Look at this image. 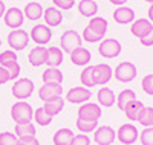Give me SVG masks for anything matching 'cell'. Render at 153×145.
<instances>
[{"label": "cell", "mask_w": 153, "mask_h": 145, "mask_svg": "<svg viewBox=\"0 0 153 145\" xmlns=\"http://www.w3.org/2000/svg\"><path fill=\"white\" fill-rule=\"evenodd\" d=\"M113 20L118 24H129L135 20V11L129 6H118L113 11Z\"/></svg>", "instance_id": "obj_16"}, {"label": "cell", "mask_w": 153, "mask_h": 145, "mask_svg": "<svg viewBox=\"0 0 153 145\" xmlns=\"http://www.w3.org/2000/svg\"><path fill=\"white\" fill-rule=\"evenodd\" d=\"M34 83L29 78H19L16 83L12 84V96L17 101H26L34 93Z\"/></svg>", "instance_id": "obj_2"}, {"label": "cell", "mask_w": 153, "mask_h": 145, "mask_svg": "<svg viewBox=\"0 0 153 145\" xmlns=\"http://www.w3.org/2000/svg\"><path fill=\"white\" fill-rule=\"evenodd\" d=\"M0 47H2V40H0Z\"/></svg>", "instance_id": "obj_50"}, {"label": "cell", "mask_w": 153, "mask_h": 145, "mask_svg": "<svg viewBox=\"0 0 153 145\" xmlns=\"http://www.w3.org/2000/svg\"><path fill=\"white\" fill-rule=\"evenodd\" d=\"M78 119H87V121H98L101 115H103V109H101L100 104L95 102H84L80 105L78 112Z\"/></svg>", "instance_id": "obj_8"}, {"label": "cell", "mask_w": 153, "mask_h": 145, "mask_svg": "<svg viewBox=\"0 0 153 145\" xmlns=\"http://www.w3.org/2000/svg\"><path fill=\"white\" fill-rule=\"evenodd\" d=\"M136 66L130 61H123L113 69V76L120 83H132L136 78Z\"/></svg>", "instance_id": "obj_3"}, {"label": "cell", "mask_w": 153, "mask_h": 145, "mask_svg": "<svg viewBox=\"0 0 153 145\" xmlns=\"http://www.w3.org/2000/svg\"><path fill=\"white\" fill-rule=\"evenodd\" d=\"M61 63H63V50L60 47H48L45 64L48 67H58Z\"/></svg>", "instance_id": "obj_22"}, {"label": "cell", "mask_w": 153, "mask_h": 145, "mask_svg": "<svg viewBox=\"0 0 153 145\" xmlns=\"http://www.w3.org/2000/svg\"><path fill=\"white\" fill-rule=\"evenodd\" d=\"M121 43L115 38H104L98 46V54L103 58H117L121 54Z\"/></svg>", "instance_id": "obj_5"}, {"label": "cell", "mask_w": 153, "mask_h": 145, "mask_svg": "<svg viewBox=\"0 0 153 145\" xmlns=\"http://www.w3.org/2000/svg\"><path fill=\"white\" fill-rule=\"evenodd\" d=\"M153 28V23L149 18H138L133 20L132 26H130V32L136 37V38H141L143 35H146L150 29Z\"/></svg>", "instance_id": "obj_18"}, {"label": "cell", "mask_w": 153, "mask_h": 145, "mask_svg": "<svg viewBox=\"0 0 153 145\" xmlns=\"http://www.w3.org/2000/svg\"><path fill=\"white\" fill-rule=\"evenodd\" d=\"M34 121L37 122V125L46 127L52 122V116L45 110V107H38L37 110H34Z\"/></svg>", "instance_id": "obj_32"}, {"label": "cell", "mask_w": 153, "mask_h": 145, "mask_svg": "<svg viewBox=\"0 0 153 145\" xmlns=\"http://www.w3.org/2000/svg\"><path fill=\"white\" fill-rule=\"evenodd\" d=\"M14 63H19V58H17V54L12 49H8V50H3L0 52V66H6L9 64H14Z\"/></svg>", "instance_id": "obj_34"}, {"label": "cell", "mask_w": 153, "mask_h": 145, "mask_svg": "<svg viewBox=\"0 0 153 145\" xmlns=\"http://www.w3.org/2000/svg\"><path fill=\"white\" fill-rule=\"evenodd\" d=\"M98 104L101 107H112V105L117 102V96H115V92L110 89V87H106L103 86L100 90H98Z\"/></svg>", "instance_id": "obj_19"}, {"label": "cell", "mask_w": 153, "mask_h": 145, "mask_svg": "<svg viewBox=\"0 0 153 145\" xmlns=\"http://www.w3.org/2000/svg\"><path fill=\"white\" fill-rule=\"evenodd\" d=\"M144 107L146 105L141 102V101H135V102H132V104H129L127 105V109L124 110V113H126V118L129 121H138L139 119V115H141V112L144 110Z\"/></svg>", "instance_id": "obj_27"}, {"label": "cell", "mask_w": 153, "mask_h": 145, "mask_svg": "<svg viewBox=\"0 0 153 145\" xmlns=\"http://www.w3.org/2000/svg\"><path fill=\"white\" fill-rule=\"evenodd\" d=\"M136 101V93L132 89H124L120 92V95L117 96V105L121 112H124L127 109V105Z\"/></svg>", "instance_id": "obj_23"}, {"label": "cell", "mask_w": 153, "mask_h": 145, "mask_svg": "<svg viewBox=\"0 0 153 145\" xmlns=\"http://www.w3.org/2000/svg\"><path fill=\"white\" fill-rule=\"evenodd\" d=\"M43 107H45V110H46L51 116L54 118V116H57L58 113H61V110L65 109V99L60 96V98H57V99H54V101L45 102Z\"/></svg>", "instance_id": "obj_28"}, {"label": "cell", "mask_w": 153, "mask_h": 145, "mask_svg": "<svg viewBox=\"0 0 153 145\" xmlns=\"http://www.w3.org/2000/svg\"><path fill=\"white\" fill-rule=\"evenodd\" d=\"M8 81H11V80H9V72L3 67V66H0V86L6 84Z\"/></svg>", "instance_id": "obj_45"}, {"label": "cell", "mask_w": 153, "mask_h": 145, "mask_svg": "<svg viewBox=\"0 0 153 145\" xmlns=\"http://www.w3.org/2000/svg\"><path fill=\"white\" fill-rule=\"evenodd\" d=\"M11 118L16 124H26L34 119V109L26 101H17L11 107Z\"/></svg>", "instance_id": "obj_1"}, {"label": "cell", "mask_w": 153, "mask_h": 145, "mask_svg": "<svg viewBox=\"0 0 153 145\" xmlns=\"http://www.w3.org/2000/svg\"><path fill=\"white\" fill-rule=\"evenodd\" d=\"M74 138V131L71 128H60L54 133V145H71Z\"/></svg>", "instance_id": "obj_25"}, {"label": "cell", "mask_w": 153, "mask_h": 145, "mask_svg": "<svg viewBox=\"0 0 153 145\" xmlns=\"http://www.w3.org/2000/svg\"><path fill=\"white\" fill-rule=\"evenodd\" d=\"M63 95V87L61 84H43L38 89V98L43 102L54 101Z\"/></svg>", "instance_id": "obj_14"}, {"label": "cell", "mask_w": 153, "mask_h": 145, "mask_svg": "<svg viewBox=\"0 0 153 145\" xmlns=\"http://www.w3.org/2000/svg\"><path fill=\"white\" fill-rule=\"evenodd\" d=\"M141 87H143V90H144V93H147V95L153 96V73L146 75V76L143 78V81H141Z\"/></svg>", "instance_id": "obj_39"}, {"label": "cell", "mask_w": 153, "mask_h": 145, "mask_svg": "<svg viewBox=\"0 0 153 145\" xmlns=\"http://www.w3.org/2000/svg\"><path fill=\"white\" fill-rule=\"evenodd\" d=\"M8 72H9V80H17V76L20 75V64L19 63H14V64H9L5 67Z\"/></svg>", "instance_id": "obj_42"}, {"label": "cell", "mask_w": 153, "mask_h": 145, "mask_svg": "<svg viewBox=\"0 0 153 145\" xmlns=\"http://www.w3.org/2000/svg\"><path fill=\"white\" fill-rule=\"evenodd\" d=\"M109 2L112 5H115V6H124L127 3V0H109Z\"/></svg>", "instance_id": "obj_46"}, {"label": "cell", "mask_w": 153, "mask_h": 145, "mask_svg": "<svg viewBox=\"0 0 153 145\" xmlns=\"http://www.w3.org/2000/svg\"><path fill=\"white\" fill-rule=\"evenodd\" d=\"M71 145H91V138H89L87 135H83V133L74 135Z\"/></svg>", "instance_id": "obj_40"}, {"label": "cell", "mask_w": 153, "mask_h": 145, "mask_svg": "<svg viewBox=\"0 0 153 145\" xmlns=\"http://www.w3.org/2000/svg\"><path fill=\"white\" fill-rule=\"evenodd\" d=\"M5 12H6V6H5V3L2 2V0H0V18L5 16Z\"/></svg>", "instance_id": "obj_47"}, {"label": "cell", "mask_w": 153, "mask_h": 145, "mask_svg": "<svg viewBox=\"0 0 153 145\" xmlns=\"http://www.w3.org/2000/svg\"><path fill=\"white\" fill-rule=\"evenodd\" d=\"M80 83L83 84V87L92 89L95 86L94 81V66H86V67L81 70L80 73Z\"/></svg>", "instance_id": "obj_30"}, {"label": "cell", "mask_w": 153, "mask_h": 145, "mask_svg": "<svg viewBox=\"0 0 153 145\" xmlns=\"http://www.w3.org/2000/svg\"><path fill=\"white\" fill-rule=\"evenodd\" d=\"M146 2H149V3H153V0H146Z\"/></svg>", "instance_id": "obj_49"}, {"label": "cell", "mask_w": 153, "mask_h": 145, "mask_svg": "<svg viewBox=\"0 0 153 145\" xmlns=\"http://www.w3.org/2000/svg\"><path fill=\"white\" fill-rule=\"evenodd\" d=\"M29 38L32 41H35V44L45 46L52 38V31L46 24H35V26H32V29L29 32Z\"/></svg>", "instance_id": "obj_9"}, {"label": "cell", "mask_w": 153, "mask_h": 145, "mask_svg": "<svg viewBox=\"0 0 153 145\" xmlns=\"http://www.w3.org/2000/svg\"><path fill=\"white\" fill-rule=\"evenodd\" d=\"M139 43H141L143 46H146V47L153 46V28H152L146 35H143L141 38H139Z\"/></svg>", "instance_id": "obj_43"}, {"label": "cell", "mask_w": 153, "mask_h": 145, "mask_svg": "<svg viewBox=\"0 0 153 145\" xmlns=\"http://www.w3.org/2000/svg\"><path fill=\"white\" fill-rule=\"evenodd\" d=\"M74 2H75V0H74Z\"/></svg>", "instance_id": "obj_51"}, {"label": "cell", "mask_w": 153, "mask_h": 145, "mask_svg": "<svg viewBox=\"0 0 153 145\" xmlns=\"http://www.w3.org/2000/svg\"><path fill=\"white\" fill-rule=\"evenodd\" d=\"M17 141L19 138L14 133H11V131L0 133V145H17Z\"/></svg>", "instance_id": "obj_37"}, {"label": "cell", "mask_w": 153, "mask_h": 145, "mask_svg": "<svg viewBox=\"0 0 153 145\" xmlns=\"http://www.w3.org/2000/svg\"><path fill=\"white\" fill-rule=\"evenodd\" d=\"M17 145H40V142L35 136H26V138H19Z\"/></svg>", "instance_id": "obj_44"}, {"label": "cell", "mask_w": 153, "mask_h": 145, "mask_svg": "<svg viewBox=\"0 0 153 145\" xmlns=\"http://www.w3.org/2000/svg\"><path fill=\"white\" fill-rule=\"evenodd\" d=\"M113 76V69L106 63H98L94 66V81L95 86H104L107 84Z\"/></svg>", "instance_id": "obj_11"}, {"label": "cell", "mask_w": 153, "mask_h": 145, "mask_svg": "<svg viewBox=\"0 0 153 145\" xmlns=\"http://www.w3.org/2000/svg\"><path fill=\"white\" fill-rule=\"evenodd\" d=\"M81 38H83L84 41H87V43H98V41H103L104 40L103 35L97 34L95 31H92L91 28H89V26H86V28H84V31L81 34Z\"/></svg>", "instance_id": "obj_36"}, {"label": "cell", "mask_w": 153, "mask_h": 145, "mask_svg": "<svg viewBox=\"0 0 153 145\" xmlns=\"http://www.w3.org/2000/svg\"><path fill=\"white\" fill-rule=\"evenodd\" d=\"M138 122L141 124L144 128L147 127H153V109L152 107H144V110L139 115Z\"/></svg>", "instance_id": "obj_35"}, {"label": "cell", "mask_w": 153, "mask_h": 145, "mask_svg": "<svg viewBox=\"0 0 153 145\" xmlns=\"http://www.w3.org/2000/svg\"><path fill=\"white\" fill-rule=\"evenodd\" d=\"M92 98V92L91 89L78 86V87H72L68 93H66V99L72 104H84Z\"/></svg>", "instance_id": "obj_13"}, {"label": "cell", "mask_w": 153, "mask_h": 145, "mask_svg": "<svg viewBox=\"0 0 153 145\" xmlns=\"http://www.w3.org/2000/svg\"><path fill=\"white\" fill-rule=\"evenodd\" d=\"M43 20L46 23V26H49V28H55V26L61 24L63 21V14L61 11L55 6H48L43 12Z\"/></svg>", "instance_id": "obj_17"}, {"label": "cell", "mask_w": 153, "mask_h": 145, "mask_svg": "<svg viewBox=\"0 0 153 145\" xmlns=\"http://www.w3.org/2000/svg\"><path fill=\"white\" fill-rule=\"evenodd\" d=\"M75 125H76V128H78L80 133L87 135V133H92V131L97 130L98 121H87V119H78V118H76Z\"/></svg>", "instance_id": "obj_33"}, {"label": "cell", "mask_w": 153, "mask_h": 145, "mask_svg": "<svg viewBox=\"0 0 153 145\" xmlns=\"http://www.w3.org/2000/svg\"><path fill=\"white\" fill-rule=\"evenodd\" d=\"M81 41H83V38L81 35L74 31V29H68L61 34L60 37V43H61V50L63 52H66V54H71V52L76 47H80L81 46Z\"/></svg>", "instance_id": "obj_4"}, {"label": "cell", "mask_w": 153, "mask_h": 145, "mask_svg": "<svg viewBox=\"0 0 153 145\" xmlns=\"http://www.w3.org/2000/svg\"><path fill=\"white\" fill-rule=\"evenodd\" d=\"M141 145H153V127H147L139 133Z\"/></svg>", "instance_id": "obj_38"}, {"label": "cell", "mask_w": 153, "mask_h": 145, "mask_svg": "<svg viewBox=\"0 0 153 145\" xmlns=\"http://www.w3.org/2000/svg\"><path fill=\"white\" fill-rule=\"evenodd\" d=\"M29 43V34L23 29H14L8 34V44L12 50H23L28 47Z\"/></svg>", "instance_id": "obj_7"}, {"label": "cell", "mask_w": 153, "mask_h": 145, "mask_svg": "<svg viewBox=\"0 0 153 145\" xmlns=\"http://www.w3.org/2000/svg\"><path fill=\"white\" fill-rule=\"evenodd\" d=\"M87 26H89L92 31H95L97 34L103 35V37H104L106 32H107V20H106L104 17H92Z\"/></svg>", "instance_id": "obj_29"}, {"label": "cell", "mask_w": 153, "mask_h": 145, "mask_svg": "<svg viewBox=\"0 0 153 145\" xmlns=\"http://www.w3.org/2000/svg\"><path fill=\"white\" fill-rule=\"evenodd\" d=\"M147 17H149V20L153 23V3L150 5V8H149V12H147Z\"/></svg>", "instance_id": "obj_48"}, {"label": "cell", "mask_w": 153, "mask_h": 145, "mask_svg": "<svg viewBox=\"0 0 153 145\" xmlns=\"http://www.w3.org/2000/svg\"><path fill=\"white\" fill-rule=\"evenodd\" d=\"M71 61L72 64L75 66H80V67H86V66L91 63L92 60V54H91V50H87L86 47H76L71 52Z\"/></svg>", "instance_id": "obj_15"}, {"label": "cell", "mask_w": 153, "mask_h": 145, "mask_svg": "<svg viewBox=\"0 0 153 145\" xmlns=\"http://www.w3.org/2000/svg\"><path fill=\"white\" fill-rule=\"evenodd\" d=\"M3 20H5V24L8 26V28H11L12 31L20 29V26L25 21V14H23V11L20 8L12 6V8L6 9L5 16H3Z\"/></svg>", "instance_id": "obj_12"}, {"label": "cell", "mask_w": 153, "mask_h": 145, "mask_svg": "<svg viewBox=\"0 0 153 145\" xmlns=\"http://www.w3.org/2000/svg\"><path fill=\"white\" fill-rule=\"evenodd\" d=\"M117 139V131L109 125H100L94 131V141L98 145H112Z\"/></svg>", "instance_id": "obj_10"}, {"label": "cell", "mask_w": 153, "mask_h": 145, "mask_svg": "<svg viewBox=\"0 0 153 145\" xmlns=\"http://www.w3.org/2000/svg\"><path fill=\"white\" fill-rule=\"evenodd\" d=\"M54 2V6L55 8H58L60 11H68V9H71L72 6H74V0H52Z\"/></svg>", "instance_id": "obj_41"}, {"label": "cell", "mask_w": 153, "mask_h": 145, "mask_svg": "<svg viewBox=\"0 0 153 145\" xmlns=\"http://www.w3.org/2000/svg\"><path fill=\"white\" fill-rule=\"evenodd\" d=\"M43 12H45V9L42 8L40 3H37V2H29L26 6H25V9H23L25 17H26L28 20H31V21L40 20L43 17Z\"/></svg>", "instance_id": "obj_21"}, {"label": "cell", "mask_w": 153, "mask_h": 145, "mask_svg": "<svg viewBox=\"0 0 153 145\" xmlns=\"http://www.w3.org/2000/svg\"><path fill=\"white\" fill-rule=\"evenodd\" d=\"M14 135L17 138H26V136H35V125L32 122L26 124H16Z\"/></svg>", "instance_id": "obj_31"}, {"label": "cell", "mask_w": 153, "mask_h": 145, "mask_svg": "<svg viewBox=\"0 0 153 145\" xmlns=\"http://www.w3.org/2000/svg\"><path fill=\"white\" fill-rule=\"evenodd\" d=\"M78 11L83 17H95V14L98 12V5L95 0H81L78 3Z\"/></svg>", "instance_id": "obj_26"}, {"label": "cell", "mask_w": 153, "mask_h": 145, "mask_svg": "<svg viewBox=\"0 0 153 145\" xmlns=\"http://www.w3.org/2000/svg\"><path fill=\"white\" fill-rule=\"evenodd\" d=\"M42 80L45 84H61L65 76H63V72L58 67H48L42 73Z\"/></svg>", "instance_id": "obj_20"}, {"label": "cell", "mask_w": 153, "mask_h": 145, "mask_svg": "<svg viewBox=\"0 0 153 145\" xmlns=\"http://www.w3.org/2000/svg\"><path fill=\"white\" fill-rule=\"evenodd\" d=\"M139 138V131L133 124H123L118 130H117V139L123 144V145H133L136 142V139Z\"/></svg>", "instance_id": "obj_6"}, {"label": "cell", "mask_w": 153, "mask_h": 145, "mask_svg": "<svg viewBox=\"0 0 153 145\" xmlns=\"http://www.w3.org/2000/svg\"><path fill=\"white\" fill-rule=\"evenodd\" d=\"M28 60L34 67H40L46 63V47H34L29 50L28 54Z\"/></svg>", "instance_id": "obj_24"}]
</instances>
